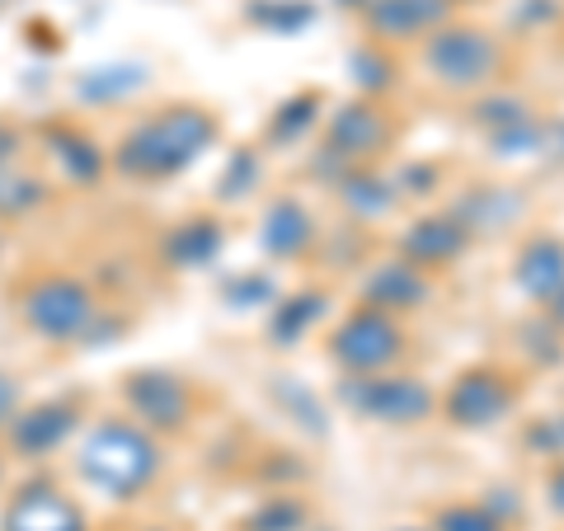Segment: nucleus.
<instances>
[{"instance_id": "nucleus-21", "label": "nucleus", "mask_w": 564, "mask_h": 531, "mask_svg": "<svg viewBox=\"0 0 564 531\" xmlns=\"http://www.w3.org/2000/svg\"><path fill=\"white\" fill-rule=\"evenodd\" d=\"M400 198V184L395 180H381V174H367V170H352L344 180V203L358 212V217H386Z\"/></svg>"}, {"instance_id": "nucleus-11", "label": "nucleus", "mask_w": 564, "mask_h": 531, "mask_svg": "<svg viewBox=\"0 0 564 531\" xmlns=\"http://www.w3.org/2000/svg\"><path fill=\"white\" fill-rule=\"evenodd\" d=\"M447 14H452L447 0H381V6L362 14V24L381 43H410V39H429L433 29H443Z\"/></svg>"}, {"instance_id": "nucleus-4", "label": "nucleus", "mask_w": 564, "mask_h": 531, "mask_svg": "<svg viewBox=\"0 0 564 531\" xmlns=\"http://www.w3.org/2000/svg\"><path fill=\"white\" fill-rule=\"evenodd\" d=\"M339 400L352 414L386 423V429H414V423H429L437 400L419 377H391V371H377V377H348L339 386Z\"/></svg>"}, {"instance_id": "nucleus-22", "label": "nucleus", "mask_w": 564, "mask_h": 531, "mask_svg": "<svg viewBox=\"0 0 564 531\" xmlns=\"http://www.w3.org/2000/svg\"><path fill=\"white\" fill-rule=\"evenodd\" d=\"M306 503L296 499V494H273V499H263L250 522H245V531H302L306 527Z\"/></svg>"}, {"instance_id": "nucleus-31", "label": "nucleus", "mask_w": 564, "mask_h": 531, "mask_svg": "<svg viewBox=\"0 0 564 531\" xmlns=\"http://www.w3.org/2000/svg\"><path fill=\"white\" fill-rule=\"evenodd\" d=\"M14 410V386L6 381V377H0V419H6Z\"/></svg>"}, {"instance_id": "nucleus-7", "label": "nucleus", "mask_w": 564, "mask_h": 531, "mask_svg": "<svg viewBox=\"0 0 564 531\" xmlns=\"http://www.w3.org/2000/svg\"><path fill=\"white\" fill-rule=\"evenodd\" d=\"M518 381L508 377L503 367H466L462 377H456L447 386V395L437 400V410H443V419L452 423V429H494V423H503L508 414L518 410Z\"/></svg>"}, {"instance_id": "nucleus-29", "label": "nucleus", "mask_w": 564, "mask_h": 531, "mask_svg": "<svg viewBox=\"0 0 564 531\" xmlns=\"http://www.w3.org/2000/svg\"><path fill=\"white\" fill-rule=\"evenodd\" d=\"M14 155H20V132H14V128H6V122H0V165H10Z\"/></svg>"}, {"instance_id": "nucleus-14", "label": "nucleus", "mask_w": 564, "mask_h": 531, "mask_svg": "<svg viewBox=\"0 0 564 531\" xmlns=\"http://www.w3.org/2000/svg\"><path fill=\"white\" fill-rule=\"evenodd\" d=\"M6 531H85V518L62 489H24L6 508Z\"/></svg>"}, {"instance_id": "nucleus-15", "label": "nucleus", "mask_w": 564, "mask_h": 531, "mask_svg": "<svg viewBox=\"0 0 564 531\" xmlns=\"http://www.w3.org/2000/svg\"><path fill=\"white\" fill-rule=\"evenodd\" d=\"M70 433H76V410H70V404H57V400L33 404V410L14 414V423H10V442H14V447H20L24 456H47V452H57Z\"/></svg>"}, {"instance_id": "nucleus-5", "label": "nucleus", "mask_w": 564, "mask_h": 531, "mask_svg": "<svg viewBox=\"0 0 564 531\" xmlns=\"http://www.w3.org/2000/svg\"><path fill=\"white\" fill-rule=\"evenodd\" d=\"M404 353V329L395 315H386L377 306L348 311L339 329L329 334V358L339 362L348 377H377Z\"/></svg>"}, {"instance_id": "nucleus-13", "label": "nucleus", "mask_w": 564, "mask_h": 531, "mask_svg": "<svg viewBox=\"0 0 564 531\" xmlns=\"http://www.w3.org/2000/svg\"><path fill=\"white\" fill-rule=\"evenodd\" d=\"M513 282L522 296L532 301H551L564 292V240L560 236H532L518 250V263H513Z\"/></svg>"}, {"instance_id": "nucleus-12", "label": "nucleus", "mask_w": 564, "mask_h": 531, "mask_svg": "<svg viewBox=\"0 0 564 531\" xmlns=\"http://www.w3.org/2000/svg\"><path fill=\"white\" fill-rule=\"evenodd\" d=\"M470 250V231L456 217H419L410 231L400 236V259H410L414 269H447Z\"/></svg>"}, {"instance_id": "nucleus-1", "label": "nucleus", "mask_w": 564, "mask_h": 531, "mask_svg": "<svg viewBox=\"0 0 564 531\" xmlns=\"http://www.w3.org/2000/svg\"><path fill=\"white\" fill-rule=\"evenodd\" d=\"M212 141H217V118L198 104H180V109L155 113L122 137L118 170L132 180H170L198 161Z\"/></svg>"}, {"instance_id": "nucleus-24", "label": "nucleus", "mask_w": 564, "mask_h": 531, "mask_svg": "<svg viewBox=\"0 0 564 531\" xmlns=\"http://www.w3.org/2000/svg\"><path fill=\"white\" fill-rule=\"evenodd\" d=\"M47 198L43 184L33 180V174H20L10 165H0V217H24Z\"/></svg>"}, {"instance_id": "nucleus-30", "label": "nucleus", "mask_w": 564, "mask_h": 531, "mask_svg": "<svg viewBox=\"0 0 564 531\" xmlns=\"http://www.w3.org/2000/svg\"><path fill=\"white\" fill-rule=\"evenodd\" d=\"M545 489H551V508L564 512V462L551 470V485H545Z\"/></svg>"}, {"instance_id": "nucleus-8", "label": "nucleus", "mask_w": 564, "mask_h": 531, "mask_svg": "<svg viewBox=\"0 0 564 531\" xmlns=\"http://www.w3.org/2000/svg\"><path fill=\"white\" fill-rule=\"evenodd\" d=\"M122 400H128L137 429H147V433H174L193 419V391L174 371H155V367L132 371L122 381Z\"/></svg>"}, {"instance_id": "nucleus-6", "label": "nucleus", "mask_w": 564, "mask_h": 531, "mask_svg": "<svg viewBox=\"0 0 564 531\" xmlns=\"http://www.w3.org/2000/svg\"><path fill=\"white\" fill-rule=\"evenodd\" d=\"M20 311H24L29 329L43 334V339H52V344H66V339L90 334L95 315H99L95 292L85 288V282H76V278H62V273L33 282V288L20 296Z\"/></svg>"}, {"instance_id": "nucleus-10", "label": "nucleus", "mask_w": 564, "mask_h": 531, "mask_svg": "<svg viewBox=\"0 0 564 531\" xmlns=\"http://www.w3.org/2000/svg\"><path fill=\"white\" fill-rule=\"evenodd\" d=\"M429 301H433V278L423 269H414L410 259H386L362 282V306H377L386 315L423 311Z\"/></svg>"}, {"instance_id": "nucleus-26", "label": "nucleus", "mask_w": 564, "mask_h": 531, "mask_svg": "<svg viewBox=\"0 0 564 531\" xmlns=\"http://www.w3.org/2000/svg\"><path fill=\"white\" fill-rule=\"evenodd\" d=\"M352 76H358L367 90H386V85H391V62L386 57H377V52H358V57H352Z\"/></svg>"}, {"instance_id": "nucleus-2", "label": "nucleus", "mask_w": 564, "mask_h": 531, "mask_svg": "<svg viewBox=\"0 0 564 531\" xmlns=\"http://www.w3.org/2000/svg\"><path fill=\"white\" fill-rule=\"evenodd\" d=\"M161 470V447L137 423H99L80 447V475L109 499H137Z\"/></svg>"}, {"instance_id": "nucleus-35", "label": "nucleus", "mask_w": 564, "mask_h": 531, "mask_svg": "<svg viewBox=\"0 0 564 531\" xmlns=\"http://www.w3.org/2000/svg\"><path fill=\"white\" fill-rule=\"evenodd\" d=\"M447 6H456V0H447Z\"/></svg>"}, {"instance_id": "nucleus-25", "label": "nucleus", "mask_w": 564, "mask_h": 531, "mask_svg": "<svg viewBox=\"0 0 564 531\" xmlns=\"http://www.w3.org/2000/svg\"><path fill=\"white\" fill-rule=\"evenodd\" d=\"M433 531H503V522L489 518L485 503H443L433 512Z\"/></svg>"}, {"instance_id": "nucleus-17", "label": "nucleus", "mask_w": 564, "mask_h": 531, "mask_svg": "<svg viewBox=\"0 0 564 531\" xmlns=\"http://www.w3.org/2000/svg\"><path fill=\"white\" fill-rule=\"evenodd\" d=\"M221 226L217 221H207V217H198V221H184V226H174L170 231V240H165V259L174 263V269H184V273H193V269H207L212 259L221 254Z\"/></svg>"}, {"instance_id": "nucleus-28", "label": "nucleus", "mask_w": 564, "mask_h": 531, "mask_svg": "<svg viewBox=\"0 0 564 531\" xmlns=\"http://www.w3.org/2000/svg\"><path fill=\"white\" fill-rule=\"evenodd\" d=\"M527 442H532V447H541L545 456H564V414L551 419V423H536Z\"/></svg>"}, {"instance_id": "nucleus-3", "label": "nucleus", "mask_w": 564, "mask_h": 531, "mask_svg": "<svg viewBox=\"0 0 564 531\" xmlns=\"http://www.w3.org/2000/svg\"><path fill=\"white\" fill-rule=\"evenodd\" d=\"M423 66L447 90H485L503 66V47L475 24H443L423 39Z\"/></svg>"}, {"instance_id": "nucleus-32", "label": "nucleus", "mask_w": 564, "mask_h": 531, "mask_svg": "<svg viewBox=\"0 0 564 531\" xmlns=\"http://www.w3.org/2000/svg\"><path fill=\"white\" fill-rule=\"evenodd\" d=\"M551 325H555V329H564V292L551 301Z\"/></svg>"}, {"instance_id": "nucleus-20", "label": "nucleus", "mask_w": 564, "mask_h": 531, "mask_svg": "<svg viewBox=\"0 0 564 531\" xmlns=\"http://www.w3.org/2000/svg\"><path fill=\"white\" fill-rule=\"evenodd\" d=\"M47 147L57 151V161H62V170L70 174V180H80V184L99 180L104 155H99V147L85 132H76V128H52L47 132Z\"/></svg>"}, {"instance_id": "nucleus-19", "label": "nucleus", "mask_w": 564, "mask_h": 531, "mask_svg": "<svg viewBox=\"0 0 564 531\" xmlns=\"http://www.w3.org/2000/svg\"><path fill=\"white\" fill-rule=\"evenodd\" d=\"M325 306H329L325 292H296V296H288V301H282V306L273 311V339H278L282 348L302 344L306 334H311V325L325 315Z\"/></svg>"}, {"instance_id": "nucleus-23", "label": "nucleus", "mask_w": 564, "mask_h": 531, "mask_svg": "<svg viewBox=\"0 0 564 531\" xmlns=\"http://www.w3.org/2000/svg\"><path fill=\"white\" fill-rule=\"evenodd\" d=\"M315 118H321V95L315 90H306V95H292L282 109L273 113V128H269V137L273 141H282V147H292L302 132H311L315 128Z\"/></svg>"}, {"instance_id": "nucleus-34", "label": "nucleus", "mask_w": 564, "mask_h": 531, "mask_svg": "<svg viewBox=\"0 0 564 531\" xmlns=\"http://www.w3.org/2000/svg\"><path fill=\"white\" fill-rule=\"evenodd\" d=\"M400 531H423V527H400Z\"/></svg>"}, {"instance_id": "nucleus-27", "label": "nucleus", "mask_w": 564, "mask_h": 531, "mask_svg": "<svg viewBox=\"0 0 564 531\" xmlns=\"http://www.w3.org/2000/svg\"><path fill=\"white\" fill-rule=\"evenodd\" d=\"M254 180H259V161L250 151H240L231 161V170H226V180H221V198H240V193L250 188Z\"/></svg>"}, {"instance_id": "nucleus-33", "label": "nucleus", "mask_w": 564, "mask_h": 531, "mask_svg": "<svg viewBox=\"0 0 564 531\" xmlns=\"http://www.w3.org/2000/svg\"><path fill=\"white\" fill-rule=\"evenodd\" d=\"M339 6H348V10H362V14H367L372 6H381V0H339Z\"/></svg>"}, {"instance_id": "nucleus-9", "label": "nucleus", "mask_w": 564, "mask_h": 531, "mask_svg": "<svg viewBox=\"0 0 564 531\" xmlns=\"http://www.w3.org/2000/svg\"><path fill=\"white\" fill-rule=\"evenodd\" d=\"M391 141H395V122L377 99H352L325 122L329 155H339V161H348V165L372 161V155H381Z\"/></svg>"}, {"instance_id": "nucleus-18", "label": "nucleus", "mask_w": 564, "mask_h": 531, "mask_svg": "<svg viewBox=\"0 0 564 531\" xmlns=\"http://www.w3.org/2000/svg\"><path fill=\"white\" fill-rule=\"evenodd\" d=\"M518 217H522V198L513 188H480L456 212V221H462L466 231H503V226Z\"/></svg>"}, {"instance_id": "nucleus-16", "label": "nucleus", "mask_w": 564, "mask_h": 531, "mask_svg": "<svg viewBox=\"0 0 564 531\" xmlns=\"http://www.w3.org/2000/svg\"><path fill=\"white\" fill-rule=\"evenodd\" d=\"M315 245V221L296 198H278L263 217V250L273 259H302Z\"/></svg>"}]
</instances>
